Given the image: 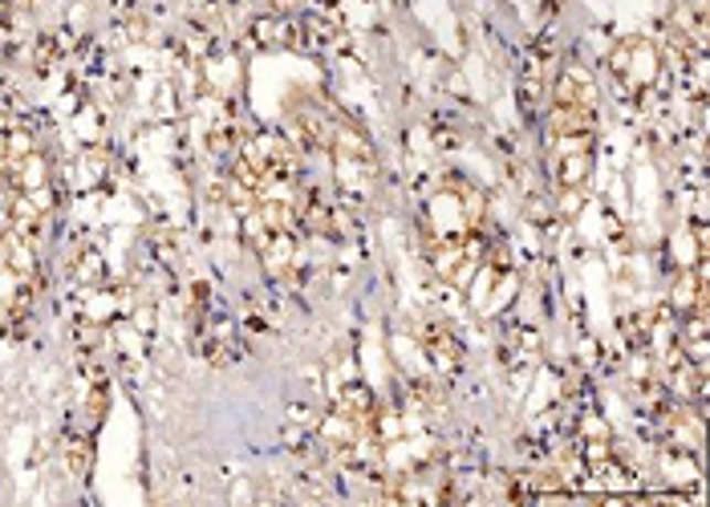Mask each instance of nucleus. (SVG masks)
<instances>
[{"mask_svg":"<svg viewBox=\"0 0 710 507\" xmlns=\"http://www.w3.org/2000/svg\"><path fill=\"white\" fill-rule=\"evenodd\" d=\"M610 70H613V77H617V86H622L629 98H642V94H649V89L658 86L661 50L646 38H625L613 45Z\"/></svg>","mask_w":710,"mask_h":507,"instance_id":"f257e3e1","label":"nucleus"},{"mask_svg":"<svg viewBox=\"0 0 710 507\" xmlns=\"http://www.w3.org/2000/svg\"><path fill=\"white\" fill-rule=\"evenodd\" d=\"M552 106H585V110H597V77L589 74L581 62H569L561 74L552 77Z\"/></svg>","mask_w":710,"mask_h":507,"instance_id":"f03ea898","label":"nucleus"},{"mask_svg":"<svg viewBox=\"0 0 710 507\" xmlns=\"http://www.w3.org/2000/svg\"><path fill=\"white\" fill-rule=\"evenodd\" d=\"M666 305H670L674 317H682V313L690 309H707V273H702V264L682 268V273L674 276V288Z\"/></svg>","mask_w":710,"mask_h":507,"instance_id":"7ed1b4c3","label":"nucleus"},{"mask_svg":"<svg viewBox=\"0 0 710 507\" xmlns=\"http://www.w3.org/2000/svg\"><path fill=\"white\" fill-rule=\"evenodd\" d=\"M423 349H426V358H431V366H435L438 373H455L463 366L459 337L451 334L447 325H426V329H423Z\"/></svg>","mask_w":710,"mask_h":507,"instance_id":"20e7f679","label":"nucleus"},{"mask_svg":"<svg viewBox=\"0 0 710 507\" xmlns=\"http://www.w3.org/2000/svg\"><path fill=\"white\" fill-rule=\"evenodd\" d=\"M552 187H576V191H589V179H593V155H552Z\"/></svg>","mask_w":710,"mask_h":507,"instance_id":"39448f33","label":"nucleus"},{"mask_svg":"<svg viewBox=\"0 0 710 507\" xmlns=\"http://www.w3.org/2000/svg\"><path fill=\"white\" fill-rule=\"evenodd\" d=\"M62 458H65V471H70L74 479H86L89 467H94V443H89L86 434H70L62 443Z\"/></svg>","mask_w":710,"mask_h":507,"instance_id":"423d86ee","label":"nucleus"},{"mask_svg":"<svg viewBox=\"0 0 710 507\" xmlns=\"http://www.w3.org/2000/svg\"><path fill=\"white\" fill-rule=\"evenodd\" d=\"M589 191H576V187H557V196H552V211L561 215V220H576L581 208H585Z\"/></svg>","mask_w":710,"mask_h":507,"instance_id":"0eeeda50","label":"nucleus"},{"mask_svg":"<svg viewBox=\"0 0 710 507\" xmlns=\"http://www.w3.org/2000/svg\"><path fill=\"white\" fill-rule=\"evenodd\" d=\"M581 434H585V439H610V426H605V419H601V414H585V422H581Z\"/></svg>","mask_w":710,"mask_h":507,"instance_id":"6e6552de","label":"nucleus"}]
</instances>
